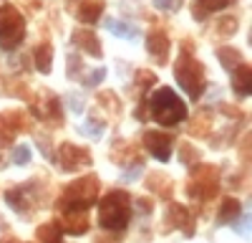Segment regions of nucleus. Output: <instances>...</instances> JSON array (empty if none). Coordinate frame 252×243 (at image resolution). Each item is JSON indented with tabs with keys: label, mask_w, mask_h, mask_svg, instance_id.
<instances>
[{
	"label": "nucleus",
	"mask_w": 252,
	"mask_h": 243,
	"mask_svg": "<svg viewBox=\"0 0 252 243\" xmlns=\"http://www.w3.org/2000/svg\"><path fill=\"white\" fill-rule=\"evenodd\" d=\"M146 109H149V117L161 127H177L187 119V104L169 86H159L146 94Z\"/></svg>",
	"instance_id": "nucleus-1"
},
{
	"label": "nucleus",
	"mask_w": 252,
	"mask_h": 243,
	"mask_svg": "<svg viewBox=\"0 0 252 243\" xmlns=\"http://www.w3.org/2000/svg\"><path fill=\"white\" fill-rule=\"evenodd\" d=\"M174 79L179 89L192 99V101H199L204 89H207V71H204V64L194 56V53H187L182 51L177 56V64H174Z\"/></svg>",
	"instance_id": "nucleus-2"
},
{
	"label": "nucleus",
	"mask_w": 252,
	"mask_h": 243,
	"mask_svg": "<svg viewBox=\"0 0 252 243\" xmlns=\"http://www.w3.org/2000/svg\"><path fill=\"white\" fill-rule=\"evenodd\" d=\"M131 220V198L126 190H111L98 202V226L103 231H124Z\"/></svg>",
	"instance_id": "nucleus-3"
},
{
	"label": "nucleus",
	"mask_w": 252,
	"mask_h": 243,
	"mask_svg": "<svg viewBox=\"0 0 252 243\" xmlns=\"http://www.w3.org/2000/svg\"><path fill=\"white\" fill-rule=\"evenodd\" d=\"M98 190H101L98 177L96 175H86V177L71 182V185L61 193L58 208L63 213H68V210H89L96 202V198H98Z\"/></svg>",
	"instance_id": "nucleus-4"
},
{
	"label": "nucleus",
	"mask_w": 252,
	"mask_h": 243,
	"mask_svg": "<svg viewBox=\"0 0 252 243\" xmlns=\"http://www.w3.org/2000/svg\"><path fill=\"white\" fill-rule=\"evenodd\" d=\"M26 40V18L15 5H0V48L15 51Z\"/></svg>",
	"instance_id": "nucleus-5"
},
{
	"label": "nucleus",
	"mask_w": 252,
	"mask_h": 243,
	"mask_svg": "<svg viewBox=\"0 0 252 243\" xmlns=\"http://www.w3.org/2000/svg\"><path fill=\"white\" fill-rule=\"evenodd\" d=\"M220 190V175L215 167H207V165H197V175L189 180L187 193L189 198H199V200H209L215 198Z\"/></svg>",
	"instance_id": "nucleus-6"
},
{
	"label": "nucleus",
	"mask_w": 252,
	"mask_h": 243,
	"mask_svg": "<svg viewBox=\"0 0 252 243\" xmlns=\"http://www.w3.org/2000/svg\"><path fill=\"white\" fill-rule=\"evenodd\" d=\"M28 129V114L23 109L0 112V147H8L15 142L20 132Z\"/></svg>",
	"instance_id": "nucleus-7"
},
{
	"label": "nucleus",
	"mask_w": 252,
	"mask_h": 243,
	"mask_svg": "<svg viewBox=\"0 0 252 243\" xmlns=\"http://www.w3.org/2000/svg\"><path fill=\"white\" fill-rule=\"evenodd\" d=\"M56 157L61 162V170H66V172H76V170H83L91 165V152L81 145H73V142H61Z\"/></svg>",
	"instance_id": "nucleus-8"
},
{
	"label": "nucleus",
	"mask_w": 252,
	"mask_h": 243,
	"mask_svg": "<svg viewBox=\"0 0 252 243\" xmlns=\"http://www.w3.org/2000/svg\"><path fill=\"white\" fill-rule=\"evenodd\" d=\"M144 147L159 162H169V157L174 152V137L169 132H161V129H146L144 132Z\"/></svg>",
	"instance_id": "nucleus-9"
},
{
	"label": "nucleus",
	"mask_w": 252,
	"mask_h": 243,
	"mask_svg": "<svg viewBox=\"0 0 252 243\" xmlns=\"http://www.w3.org/2000/svg\"><path fill=\"white\" fill-rule=\"evenodd\" d=\"M33 114L40 122H48L51 127H63V109H61V99L53 94H46V99H38L33 96V104H31Z\"/></svg>",
	"instance_id": "nucleus-10"
},
{
	"label": "nucleus",
	"mask_w": 252,
	"mask_h": 243,
	"mask_svg": "<svg viewBox=\"0 0 252 243\" xmlns=\"http://www.w3.org/2000/svg\"><path fill=\"white\" fill-rule=\"evenodd\" d=\"M146 51H149V56L157 61L159 66L169 64L172 40H169V36H166L164 28H152L149 33H146Z\"/></svg>",
	"instance_id": "nucleus-11"
},
{
	"label": "nucleus",
	"mask_w": 252,
	"mask_h": 243,
	"mask_svg": "<svg viewBox=\"0 0 252 243\" xmlns=\"http://www.w3.org/2000/svg\"><path fill=\"white\" fill-rule=\"evenodd\" d=\"M33 190H35V180H28L26 185H18V188H10L5 193V200L8 205L18 213H26L31 205H35V198H33Z\"/></svg>",
	"instance_id": "nucleus-12"
},
{
	"label": "nucleus",
	"mask_w": 252,
	"mask_h": 243,
	"mask_svg": "<svg viewBox=\"0 0 252 243\" xmlns=\"http://www.w3.org/2000/svg\"><path fill=\"white\" fill-rule=\"evenodd\" d=\"M73 46H76L78 51H83L86 56H91V58H101V56H103V46H101L98 36H96L91 28H78V31H73Z\"/></svg>",
	"instance_id": "nucleus-13"
},
{
	"label": "nucleus",
	"mask_w": 252,
	"mask_h": 243,
	"mask_svg": "<svg viewBox=\"0 0 252 243\" xmlns=\"http://www.w3.org/2000/svg\"><path fill=\"white\" fill-rule=\"evenodd\" d=\"M56 226H58V231L68 233V236H83L89 231V215H86V210H68V213H63V218Z\"/></svg>",
	"instance_id": "nucleus-14"
},
{
	"label": "nucleus",
	"mask_w": 252,
	"mask_h": 243,
	"mask_svg": "<svg viewBox=\"0 0 252 243\" xmlns=\"http://www.w3.org/2000/svg\"><path fill=\"white\" fill-rule=\"evenodd\" d=\"M103 10H106V0H81L76 8V15L83 26H94L101 20Z\"/></svg>",
	"instance_id": "nucleus-15"
},
{
	"label": "nucleus",
	"mask_w": 252,
	"mask_h": 243,
	"mask_svg": "<svg viewBox=\"0 0 252 243\" xmlns=\"http://www.w3.org/2000/svg\"><path fill=\"white\" fill-rule=\"evenodd\" d=\"M232 91L237 94V99H247L252 94V69L245 61L232 71Z\"/></svg>",
	"instance_id": "nucleus-16"
},
{
	"label": "nucleus",
	"mask_w": 252,
	"mask_h": 243,
	"mask_svg": "<svg viewBox=\"0 0 252 243\" xmlns=\"http://www.w3.org/2000/svg\"><path fill=\"white\" fill-rule=\"evenodd\" d=\"M31 58H33L35 71L51 74V69H53V46H51V40H40V43L33 48Z\"/></svg>",
	"instance_id": "nucleus-17"
},
{
	"label": "nucleus",
	"mask_w": 252,
	"mask_h": 243,
	"mask_svg": "<svg viewBox=\"0 0 252 243\" xmlns=\"http://www.w3.org/2000/svg\"><path fill=\"white\" fill-rule=\"evenodd\" d=\"M229 5H237V0H194V3H192V15L197 20H204L207 15L227 10Z\"/></svg>",
	"instance_id": "nucleus-18"
},
{
	"label": "nucleus",
	"mask_w": 252,
	"mask_h": 243,
	"mask_svg": "<svg viewBox=\"0 0 252 243\" xmlns=\"http://www.w3.org/2000/svg\"><path fill=\"white\" fill-rule=\"evenodd\" d=\"M164 223H169V226H166V231H169V228H184L187 236H192V226H189V223H192V218H189L187 208L179 205V202H172V205H169Z\"/></svg>",
	"instance_id": "nucleus-19"
},
{
	"label": "nucleus",
	"mask_w": 252,
	"mask_h": 243,
	"mask_svg": "<svg viewBox=\"0 0 252 243\" xmlns=\"http://www.w3.org/2000/svg\"><path fill=\"white\" fill-rule=\"evenodd\" d=\"M242 213V205H240V200L235 198H224L222 200V205L217 210V226H227V223H237Z\"/></svg>",
	"instance_id": "nucleus-20"
},
{
	"label": "nucleus",
	"mask_w": 252,
	"mask_h": 243,
	"mask_svg": "<svg viewBox=\"0 0 252 243\" xmlns=\"http://www.w3.org/2000/svg\"><path fill=\"white\" fill-rule=\"evenodd\" d=\"M157 81H159L157 74L149 71V69H139L134 74V84H136V91H139L141 99H146V94H149L152 89H157Z\"/></svg>",
	"instance_id": "nucleus-21"
},
{
	"label": "nucleus",
	"mask_w": 252,
	"mask_h": 243,
	"mask_svg": "<svg viewBox=\"0 0 252 243\" xmlns=\"http://www.w3.org/2000/svg\"><path fill=\"white\" fill-rule=\"evenodd\" d=\"M217 58H220V64L227 69V71H235L240 64H242V53L237 51V48H232V46H220L217 48Z\"/></svg>",
	"instance_id": "nucleus-22"
},
{
	"label": "nucleus",
	"mask_w": 252,
	"mask_h": 243,
	"mask_svg": "<svg viewBox=\"0 0 252 243\" xmlns=\"http://www.w3.org/2000/svg\"><path fill=\"white\" fill-rule=\"evenodd\" d=\"M209 129H212V114L209 112H199L192 119V124H189V134L192 137H207Z\"/></svg>",
	"instance_id": "nucleus-23"
},
{
	"label": "nucleus",
	"mask_w": 252,
	"mask_h": 243,
	"mask_svg": "<svg viewBox=\"0 0 252 243\" xmlns=\"http://www.w3.org/2000/svg\"><path fill=\"white\" fill-rule=\"evenodd\" d=\"M240 28V18L237 15H222L217 23H215V33L220 38H229V36H235Z\"/></svg>",
	"instance_id": "nucleus-24"
},
{
	"label": "nucleus",
	"mask_w": 252,
	"mask_h": 243,
	"mask_svg": "<svg viewBox=\"0 0 252 243\" xmlns=\"http://www.w3.org/2000/svg\"><path fill=\"white\" fill-rule=\"evenodd\" d=\"M96 101H98V107L106 109L111 117H119L121 114V99L116 96V91H101L96 96Z\"/></svg>",
	"instance_id": "nucleus-25"
},
{
	"label": "nucleus",
	"mask_w": 252,
	"mask_h": 243,
	"mask_svg": "<svg viewBox=\"0 0 252 243\" xmlns=\"http://www.w3.org/2000/svg\"><path fill=\"white\" fill-rule=\"evenodd\" d=\"M106 28H109L111 33L121 36V38H136V33H139V28H136L134 23H129V20H116V18L106 20Z\"/></svg>",
	"instance_id": "nucleus-26"
},
{
	"label": "nucleus",
	"mask_w": 252,
	"mask_h": 243,
	"mask_svg": "<svg viewBox=\"0 0 252 243\" xmlns=\"http://www.w3.org/2000/svg\"><path fill=\"white\" fill-rule=\"evenodd\" d=\"M146 185H149V190H154L157 195H161V198H169L172 195V180L166 177V175H149V182H146Z\"/></svg>",
	"instance_id": "nucleus-27"
},
{
	"label": "nucleus",
	"mask_w": 252,
	"mask_h": 243,
	"mask_svg": "<svg viewBox=\"0 0 252 243\" xmlns=\"http://www.w3.org/2000/svg\"><path fill=\"white\" fill-rule=\"evenodd\" d=\"M38 243H61V231L56 223H43L38 231H35Z\"/></svg>",
	"instance_id": "nucleus-28"
},
{
	"label": "nucleus",
	"mask_w": 252,
	"mask_h": 243,
	"mask_svg": "<svg viewBox=\"0 0 252 243\" xmlns=\"http://www.w3.org/2000/svg\"><path fill=\"white\" fill-rule=\"evenodd\" d=\"M103 129H106V122H103V119H96V117H89V124L81 127V132L89 134V137H101Z\"/></svg>",
	"instance_id": "nucleus-29"
},
{
	"label": "nucleus",
	"mask_w": 252,
	"mask_h": 243,
	"mask_svg": "<svg viewBox=\"0 0 252 243\" xmlns=\"http://www.w3.org/2000/svg\"><path fill=\"white\" fill-rule=\"evenodd\" d=\"M179 155H182L184 165H199V152L189 145V142H182V145H179Z\"/></svg>",
	"instance_id": "nucleus-30"
},
{
	"label": "nucleus",
	"mask_w": 252,
	"mask_h": 243,
	"mask_svg": "<svg viewBox=\"0 0 252 243\" xmlns=\"http://www.w3.org/2000/svg\"><path fill=\"white\" fill-rule=\"evenodd\" d=\"M13 162H15V165H28V162H31V150L26 145H18L13 150Z\"/></svg>",
	"instance_id": "nucleus-31"
},
{
	"label": "nucleus",
	"mask_w": 252,
	"mask_h": 243,
	"mask_svg": "<svg viewBox=\"0 0 252 243\" xmlns=\"http://www.w3.org/2000/svg\"><path fill=\"white\" fill-rule=\"evenodd\" d=\"M154 5L159 10H166V13H177V10H182L184 0H154Z\"/></svg>",
	"instance_id": "nucleus-32"
},
{
	"label": "nucleus",
	"mask_w": 252,
	"mask_h": 243,
	"mask_svg": "<svg viewBox=\"0 0 252 243\" xmlns=\"http://www.w3.org/2000/svg\"><path fill=\"white\" fill-rule=\"evenodd\" d=\"M103 76H106V69H103V66H101V69H96V71H91V74L86 76V81H83V84H86V86H91V89H94L96 84H101V79H103Z\"/></svg>",
	"instance_id": "nucleus-33"
},
{
	"label": "nucleus",
	"mask_w": 252,
	"mask_h": 243,
	"mask_svg": "<svg viewBox=\"0 0 252 243\" xmlns=\"http://www.w3.org/2000/svg\"><path fill=\"white\" fill-rule=\"evenodd\" d=\"M23 5H26L31 13H38L40 8H43V3H40V0H23Z\"/></svg>",
	"instance_id": "nucleus-34"
},
{
	"label": "nucleus",
	"mask_w": 252,
	"mask_h": 243,
	"mask_svg": "<svg viewBox=\"0 0 252 243\" xmlns=\"http://www.w3.org/2000/svg\"><path fill=\"white\" fill-rule=\"evenodd\" d=\"M136 208H139L141 213H149V210H152V205H149V200H146V198H141V200H136Z\"/></svg>",
	"instance_id": "nucleus-35"
}]
</instances>
